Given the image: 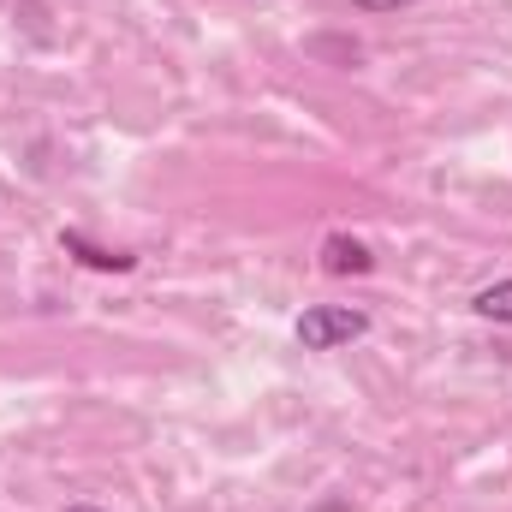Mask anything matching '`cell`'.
<instances>
[{"label":"cell","instance_id":"cell-1","mask_svg":"<svg viewBox=\"0 0 512 512\" xmlns=\"http://www.w3.org/2000/svg\"><path fill=\"white\" fill-rule=\"evenodd\" d=\"M364 334H370V316L352 310V304H316V310L298 316L304 352H334V346H352V340H364Z\"/></svg>","mask_w":512,"mask_h":512},{"label":"cell","instance_id":"cell-2","mask_svg":"<svg viewBox=\"0 0 512 512\" xmlns=\"http://www.w3.org/2000/svg\"><path fill=\"white\" fill-rule=\"evenodd\" d=\"M322 268H328V274H370V268H376V256H370V245H364V239L334 233V239L322 245Z\"/></svg>","mask_w":512,"mask_h":512},{"label":"cell","instance_id":"cell-3","mask_svg":"<svg viewBox=\"0 0 512 512\" xmlns=\"http://www.w3.org/2000/svg\"><path fill=\"white\" fill-rule=\"evenodd\" d=\"M60 245H66V251H72V256H84L90 268H114V274H126L131 262H137V256H126V251H102V245H90L84 233H66Z\"/></svg>","mask_w":512,"mask_h":512},{"label":"cell","instance_id":"cell-4","mask_svg":"<svg viewBox=\"0 0 512 512\" xmlns=\"http://www.w3.org/2000/svg\"><path fill=\"white\" fill-rule=\"evenodd\" d=\"M477 316H489V322H512V280H495V286L477 292Z\"/></svg>","mask_w":512,"mask_h":512},{"label":"cell","instance_id":"cell-5","mask_svg":"<svg viewBox=\"0 0 512 512\" xmlns=\"http://www.w3.org/2000/svg\"><path fill=\"white\" fill-rule=\"evenodd\" d=\"M358 12H399V6H411V0H352Z\"/></svg>","mask_w":512,"mask_h":512},{"label":"cell","instance_id":"cell-6","mask_svg":"<svg viewBox=\"0 0 512 512\" xmlns=\"http://www.w3.org/2000/svg\"><path fill=\"white\" fill-rule=\"evenodd\" d=\"M66 512H102V507H84V501H78V507H66Z\"/></svg>","mask_w":512,"mask_h":512}]
</instances>
